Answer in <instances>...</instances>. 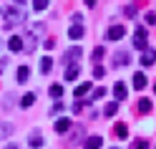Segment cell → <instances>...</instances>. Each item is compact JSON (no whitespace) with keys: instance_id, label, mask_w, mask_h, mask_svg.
I'll return each mask as SVG.
<instances>
[{"instance_id":"cell-1","label":"cell","mask_w":156,"mask_h":149,"mask_svg":"<svg viewBox=\"0 0 156 149\" xmlns=\"http://www.w3.org/2000/svg\"><path fill=\"white\" fill-rule=\"evenodd\" d=\"M41 31H43V23H35L33 31H28V33L23 35V51H25V53H33V51H35V43H38V35H35V33H41Z\"/></svg>"},{"instance_id":"cell-2","label":"cell","mask_w":156,"mask_h":149,"mask_svg":"<svg viewBox=\"0 0 156 149\" xmlns=\"http://www.w3.org/2000/svg\"><path fill=\"white\" fill-rule=\"evenodd\" d=\"M20 23H25V13L18 8H5V28H15Z\"/></svg>"},{"instance_id":"cell-3","label":"cell","mask_w":156,"mask_h":149,"mask_svg":"<svg viewBox=\"0 0 156 149\" xmlns=\"http://www.w3.org/2000/svg\"><path fill=\"white\" fill-rule=\"evenodd\" d=\"M83 134H86V126H81V124L71 126V134H68V142H66V147H76V144L83 139Z\"/></svg>"},{"instance_id":"cell-4","label":"cell","mask_w":156,"mask_h":149,"mask_svg":"<svg viewBox=\"0 0 156 149\" xmlns=\"http://www.w3.org/2000/svg\"><path fill=\"white\" fill-rule=\"evenodd\" d=\"M146 43H149V33H146V28H136V33H133V48L144 51Z\"/></svg>"},{"instance_id":"cell-5","label":"cell","mask_w":156,"mask_h":149,"mask_svg":"<svg viewBox=\"0 0 156 149\" xmlns=\"http://www.w3.org/2000/svg\"><path fill=\"white\" fill-rule=\"evenodd\" d=\"M123 35H126V28L123 25H111L108 31H106V38H108V41H121Z\"/></svg>"},{"instance_id":"cell-6","label":"cell","mask_w":156,"mask_h":149,"mask_svg":"<svg viewBox=\"0 0 156 149\" xmlns=\"http://www.w3.org/2000/svg\"><path fill=\"white\" fill-rule=\"evenodd\" d=\"M113 96H116V101H126V96H129V88H126L123 81H116V84H113Z\"/></svg>"},{"instance_id":"cell-7","label":"cell","mask_w":156,"mask_h":149,"mask_svg":"<svg viewBox=\"0 0 156 149\" xmlns=\"http://www.w3.org/2000/svg\"><path fill=\"white\" fill-rule=\"evenodd\" d=\"M81 56H83V51L73 46V48H68V51H66V56H63V63H76Z\"/></svg>"},{"instance_id":"cell-8","label":"cell","mask_w":156,"mask_h":149,"mask_svg":"<svg viewBox=\"0 0 156 149\" xmlns=\"http://www.w3.org/2000/svg\"><path fill=\"white\" fill-rule=\"evenodd\" d=\"M101 147H103V136H98V134H93L83 142V149H101Z\"/></svg>"},{"instance_id":"cell-9","label":"cell","mask_w":156,"mask_h":149,"mask_svg":"<svg viewBox=\"0 0 156 149\" xmlns=\"http://www.w3.org/2000/svg\"><path fill=\"white\" fill-rule=\"evenodd\" d=\"M83 35H86V25H71L68 28V38L71 41H81Z\"/></svg>"},{"instance_id":"cell-10","label":"cell","mask_w":156,"mask_h":149,"mask_svg":"<svg viewBox=\"0 0 156 149\" xmlns=\"http://www.w3.org/2000/svg\"><path fill=\"white\" fill-rule=\"evenodd\" d=\"M156 63V51H151V48H144V56H141V66H154Z\"/></svg>"},{"instance_id":"cell-11","label":"cell","mask_w":156,"mask_h":149,"mask_svg":"<svg viewBox=\"0 0 156 149\" xmlns=\"http://www.w3.org/2000/svg\"><path fill=\"white\" fill-rule=\"evenodd\" d=\"M8 51L20 53V51H23V35H13L10 41H8Z\"/></svg>"},{"instance_id":"cell-12","label":"cell","mask_w":156,"mask_h":149,"mask_svg":"<svg viewBox=\"0 0 156 149\" xmlns=\"http://www.w3.org/2000/svg\"><path fill=\"white\" fill-rule=\"evenodd\" d=\"M116 58H113V66L116 68H119V66H129L131 63V56L129 53H126V51H119V53H113Z\"/></svg>"},{"instance_id":"cell-13","label":"cell","mask_w":156,"mask_h":149,"mask_svg":"<svg viewBox=\"0 0 156 149\" xmlns=\"http://www.w3.org/2000/svg\"><path fill=\"white\" fill-rule=\"evenodd\" d=\"M126 136H129V126H126L123 121H119V124L113 126V139H119V142H121V139H126Z\"/></svg>"},{"instance_id":"cell-14","label":"cell","mask_w":156,"mask_h":149,"mask_svg":"<svg viewBox=\"0 0 156 149\" xmlns=\"http://www.w3.org/2000/svg\"><path fill=\"white\" fill-rule=\"evenodd\" d=\"M78 73H81V68H78V63H68L66 66V81H76Z\"/></svg>"},{"instance_id":"cell-15","label":"cell","mask_w":156,"mask_h":149,"mask_svg":"<svg viewBox=\"0 0 156 149\" xmlns=\"http://www.w3.org/2000/svg\"><path fill=\"white\" fill-rule=\"evenodd\" d=\"M68 129H71V119H68V116H63V119H58V121H55V132L58 134H66Z\"/></svg>"},{"instance_id":"cell-16","label":"cell","mask_w":156,"mask_h":149,"mask_svg":"<svg viewBox=\"0 0 156 149\" xmlns=\"http://www.w3.org/2000/svg\"><path fill=\"white\" fill-rule=\"evenodd\" d=\"M18 104H20L23 109H30V106L35 104V94H33V91H28L25 96H20V101H18Z\"/></svg>"},{"instance_id":"cell-17","label":"cell","mask_w":156,"mask_h":149,"mask_svg":"<svg viewBox=\"0 0 156 149\" xmlns=\"http://www.w3.org/2000/svg\"><path fill=\"white\" fill-rule=\"evenodd\" d=\"M13 136V124L10 121H0V139H8Z\"/></svg>"},{"instance_id":"cell-18","label":"cell","mask_w":156,"mask_h":149,"mask_svg":"<svg viewBox=\"0 0 156 149\" xmlns=\"http://www.w3.org/2000/svg\"><path fill=\"white\" fill-rule=\"evenodd\" d=\"M28 144H30L33 149H41V147H43V136H41V132H33L30 139H28Z\"/></svg>"},{"instance_id":"cell-19","label":"cell","mask_w":156,"mask_h":149,"mask_svg":"<svg viewBox=\"0 0 156 149\" xmlns=\"http://www.w3.org/2000/svg\"><path fill=\"white\" fill-rule=\"evenodd\" d=\"M18 84H25L28 81V78H30V68H28V66H20V68H18Z\"/></svg>"},{"instance_id":"cell-20","label":"cell","mask_w":156,"mask_h":149,"mask_svg":"<svg viewBox=\"0 0 156 149\" xmlns=\"http://www.w3.org/2000/svg\"><path fill=\"white\" fill-rule=\"evenodd\" d=\"M48 94H51L55 101H61V99H63V86H61V84H53L51 88H48Z\"/></svg>"},{"instance_id":"cell-21","label":"cell","mask_w":156,"mask_h":149,"mask_svg":"<svg viewBox=\"0 0 156 149\" xmlns=\"http://www.w3.org/2000/svg\"><path fill=\"white\" fill-rule=\"evenodd\" d=\"M133 88H139V91H141V88H146V76L139 71V73H133Z\"/></svg>"},{"instance_id":"cell-22","label":"cell","mask_w":156,"mask_h":149,"mask_svg":"<svg viewBox=\"0 0 156 149\" xmlns=\"http://www.w3.org/2000/svg\"><path fill=\"white\" fill-rule=\"evenodd\" d=\"M51 68H53V58L51 56H43L41 58V73H48Z\"/></svg>"},{"instance_id":"cell-23","label":"cell","mask_w":156,"mask_h":149,"mask_svg":"<svg viewBox=\"0 0 156 149\" xmlns=\"http://www.w3.org/2000/svg\"><path fill=\"white\" fill-rule=\"evenodd\" d=\"M116 111H119V101H111V104H106V109H103V116H113Z\"/></svg>"},{"instance_id":"cell-24","label":"cell","mask_w":156,"mask_h":149,"mask_svg":"<svg viewBox=\"0 0 156 149\" xmlns=\"http://www.w3.org/2000/svg\"><path fill=\"white\" fill-rule=\"evenodd\" d=\"M88 91H91V84H81V86L76 88V96H78V99H83V96L88 94Z\"/></svg>"},{"instance_id":"cell-25","label":"cell","mask_w":156,"mask_h":149,"mask_svg":"<svg viewBox=\"0 0 156 149\" xmlns=\"http://www.w3.org/2000/svg\"><path fill=\"white\" fill-rule=\"evenodd\" d=\"M48 5H51V0H33V8H35L38 13H41V10H45Z\"/></svg>"},{"instance_id":"cell-26","label":"cell","mask_w":156,"mask_h":149,"mask_svg":"<svg viewBox=\"0 0 156 149\" xmlns=\"http://www.w3.org/2000/svg\"><path fill=\"white\" fill-rule=\"evenodd\" d=\"M139 111H144V114L151 111V101H149V99H141V101H139Z\"/></svg>"},{"instance_id":"cell-27","label":"cell","mask_w":156,"mask_h":149,"mask_svg":"<svg viewBox=\"0 0 156 149\" xmlns=\"http://www.w3.org/2000/svg\"><path fill=\"white\" fill-rule=\"evenodd\" d=\"M103 56H106V51H103V46H98V48H93V56H91V58H93L96 63H98V61H101Z\"/></svg>"},{"instance_id":"cell-28","label":"cell","mask_w":156,"mask_h":149,"mask_svg":"<svg viewBox=\"0 0 156 149\" xmlns=\"http://www.w3.org/2000/svg\"><path fill=\"white\" fill-rule=\"evenodd\" d=\"M13 96H15V94H5V96H3V109H10V106L15 104V99H13Z\"/></svg>"},{"instance_id":"cell-29","label":"cell","mask_w":156,"mask_h":149,"mask_svg":"<svg viewBox=\"0 0 156 149\" xmlns=\"http://www.w3.org/2000/svg\"><path fill=\"white\" fill-rule=\"evenodd\" d=\"M103 96H106V88L101 86V88H96V91L91 94V101H98V99H103Z\"/></svg>"},{"instance_id":"cell-30","label":"cell","mask_w":156,"mask_h":149,"mask_svg":"<svg viewBox=\"0 0 156 149\" xmlns=\"http://www.w3.org/2000/svg\"><path fill=\"white\" fill-rule=\"evenodd\" d=\"M71 23H73V25H83V15H81V13H73V15H71Z\"/></svg>"},{"instance_id":"cell-31","label":"cell","mask_w":156,"mask_h":149,"mask_svg":"<svg viewBox=\"0 0 156 149\" xmlns=\"http://www.w3.org/2000/svg\"><path fill=\"white\" fill-rule=\"evenodd\" d=\"M103 76H106V68L103 66H96L93 68V78H103Z\"/></svg>"},{"instance_id":"cell-32","label":"cell","mask_w":156,"mask_h":149,"mask_svg":"<svg viewBox=\"0 0 156 149\" xmlns=\"http://www.w3.org/2000/svg\"><path fill=\"white\" fill-rule=\"evenodd\" d=\"M131 149H149V142H146V139H139V142H133Z\"/></svg>"},{"instance_id":"cell-33","label":"cell","mask_w":156,"mask_h":149,"mask_svg":"<svg viewBox=\"0 0 156 149\" xmlns=\"http://www.w3.org/2000/svg\"><path fill=\"white\" fill-rule=\"evenodd\" d=\"M146 23H149V25H156V13H146Z\"/></svg>"},{"instance_id":"cell-34","label":"cell","mask_w":156,"mask_h":149,"mask_svg":"<svg viewBox=\"0 0 156 149\" xmlns=\"http://www.w3.org/2000/svg\"><path fill=\"white\" fill-rule=\"evenodd\" d=\"M73 111H76V114H78V111H83V101H81V99H78V101L73 104Z\"/></svg>"},{"instance_id":"cell-35","label":"cell","mask_w":156,"mask_h":149,"mask_svg":"<svg viewBox=\"0 0 156 149\" xmlns=\"http://www.w3.org/2000/svg\"><path fill=\"white\" fill-rule=\"evenodd\" d=\"M58 111H63V104L61 101H55V106L51 109V114H58Z\"/></svg>"},{"instance_id":"cell-36","label":"cell","mask_w":156,"mask_h":149,"mask_svg":"<svg viewBox=\"0 0 156 149\" xmlns=\"http://www.w3.org/2000/svg\"><path fill=\"white\" fill-rule=\"evenodd\" d=\"M133 15H136V8L129 5V8H126V18H133Z\"/></svg>"},{"instance_id":"cell-37","label":"cell","mask_w":156,"mask_h":149,"mask_svg":"<svg viewBox=\"0 0 156 149\" xmlns=\"http://www.w3.org/2000/svg\"><path fill=\"white\" fill-rule=\"evenodd\" d=\"M5 66H8V58H0V73L5 71Z\"/></svg>"},{"instance_id":"cell-38","label":"cell","mask_w":156,"mask_h":149,"mask_svg":"<svg viewBox=\"0 0 156 149\" xmlns=\"http://www.w3.org/2000/svg\"><path fill=\"white\" fill-rule=\"evenodd\" d=\"M86 3V8H96V0H83Z\"/></svg>"},{"instance_id":"cell-39","label":"cell","mask_w":156,"mask_h":149,"mask_svg":"<svg viewBox=\"0 0 156 149\" xmlns=\"http://www.w3.org/2000/svg\"><path fill=\"white\" fill-rule=\"evenodd\" d=\"M5 149H18V147H15V144H8V147H5Z\"/></svg>"},{"instance_id":"cell-40","label":"cell","mask_w":156,"mask_h":149,"mask_svg":"<svg viewBox=\"0 0 156 149\" xmlns=\"http://www.w3.org/2000/svg\"><path fill=\"white\" fill-rule=\"evenodd\" d=\"M15 3H25V0H15Z\"/></svg>"},{"instance_id":"cell-41","label":"cell","mask_w":156,"mask_h":149,"mask_svg":"<svg viewBox=\"0 0 156 149\" xmlns=\"http://www.w3.org/2000/svg\"><path fill=\"white\" fill-rule=\"evenodd\" d=\"M111 149H119V147H111Z\"/></svg>"},{"instance_id":"cell-42","label":"cell","mask_w":156,"mask_h":149,"mask_svg":"<svg viewBox=\"0 0 156 149\" xmlns=\"http://www.w3.org/2000/svg\"><path fill=\"white\" fill-rule=\"evenodd\" d=\"M154 91H156V86H154Z\"/></svg>"},{"instance_id":"cell-43","label":"cell","mask_w":156,"mask_h":149,"mask_svg":"<svg viewBox=\"0 0 156 149\" xmlns=\"http://www.w3.org/2000/svg\"><path fill=\"white\" fill-rule=\"evenodd\" d=\"M0 46H3V43H0Z\"/></svg>"}]
</instances>
